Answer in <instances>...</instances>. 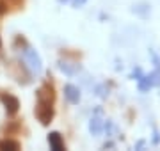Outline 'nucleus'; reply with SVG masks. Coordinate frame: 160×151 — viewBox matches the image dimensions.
I'll use <instances>...</instances> for the list:
<instances>
[{
  "label": "nucleus",
  "mask_w": 160,
  "mask_h": 151,
  "mask_svg": "<svg viewBox=\"0 0 160 151\" xmlns=\"http://www.w3.org/2000/svg\"><path fill=\"white\" fill-rule=\"evenodd\" d=\"M36 98H38V103H36V117H38V121H39L43 126H48L52 123V119H53V114H55L53 105H55L57 94H55L53 84L46 80L45 84L38 89Z\"/></svg>",
  "instance_id": "f257e3e1"
},
{
  "label": "nucleus",
  "mask_w": 160,
  "mask_h": 151,
  "mask_svg": "<svg viewBox=\"0 0 160 151\" xmlns=\"http://www.w3.org/2000/svg\"><path fill=\"white\" fill-rule=\"evenodd\" d=\"M23 61L27 64V68L34 73H41L43 70V64H41V57L36 53V50H32L30 46L23 48Z\"/></svg>",
  "instance_id": "f03ea898"
},
{
  "label": "nucleus",
  "mask_w": 160,
  "mask_h": 151,
  "mask_svg": "<svg viewBox=\"0 0 160 151\" xmlns=\"http://www.w3.org/2000/svg\"><path fill=\"white\" fill-rule=\"evenodd\" d=\"M0 101L4 103L6 107V112L7 116H16L18 110H20V100L16 96H12V94H0Z\"/></svg>",
  "instance_id": "7ed1b4c3"
},
{
  "label": "nucleus",
  "mask_w": 160,
  "mask_h": 151,
  "mask_svg": "<svg viewBox=\"0 0 160 151\" xmlns=\"http://www.w3.org/2000/svg\"><path fill=\"white\" fill-rule=\"evenodd\" d=\"M48 144H50V148L53 151H62L64 149V140H62V137H61L59 132H50V134H48Z\"/></svg>",
  "instance_id": "20e7f679"
},
{
  "label": "nucleus",
  "mask_w": 160,
  "mask_h": 151,
  "mask_svg": "<svg viewBox=\"0 0 160 151\" xmlns=\"http://www.w3.org/2000/svg\"><path fill=\"white\" fill-rule=\"evenodd\" d=\"M64 96H66V100H68L69 103H78L80 101V91L78 87H75V85H71V84H68L66 87H64Z\"/></svg>",
  "instance_id": "39448f33"
},
{
  "label": "nucleus",
  "mask_w": 160,
  "mask_h": 151,
  "mask_svg": "<svg viewBox=\"0 0 160 151\" xmlns=\"http://www.w3.org/2000/svg\"><path fill=\"white\" fill-rule=\"evenodd\" d=\"M0 149H11V151H18L22 149V144L14 139H2L0 140Z\"/></svg>",
  "instance_id": "423d86ee"
},
{
  "label": "nucleus",
  "mask_w": 160,
  "mask_h": 151,
  "mask_svg": "<svg viewBox=\"0 0 160 151\" xmlns=\"http://www.w3.org/2000/svg\"><path fill=\"white\" fill-rule=\"evenodd\" d=\"M59 70L64 71L66 75H75V73L80 70V66L78 64H73V66H71V62H64V61H61V62H59Z\"/></svg>",
  "instance_id": "0eeeda50"
},
{
  "label": "nucleus",
  "mask_w": 160,
  "mask_h": 151,
  "mask_svg": "<svg viewBox=\"0 0 160 151\" xmlns=\"http://www.w3.org/2000/svg\"><path fill=\"white\" fill-rule=\"evenodd\" d=\"M89 128H91V132H92L94 135H98L100 132H102V119H100L98 116H94V117L91 119V124H89Z\"/></svg>",
  "instance_id": "6e6552de"
},
{
  "label": "nucleus",
  "mask_w": 160,
  "mask_h": 151,
  "mask_svg": "<svg viewBox=\"0 0 160 151\" xmlns=\"http://www.w3.org/2000/svg\"><path fill=\"white\" fill-rule=\"evenodd\" d=\"M6 2H7V6L20 9V7H23V2H25V0H6Z\"/></svg>",
  "instance_id": "1a4fd4ad"
},
{
  "label": "nucleus",
  "mask_w": 160,
  "mask_h": 151,
  "mask_svg": "<svg viewBox=\"0 0 160 151\" xmlns=\"http://www.w3.org/2000/svg\"><path fill=\"white\" fill-rule=\"evenodd\" d=\"M7 12V2L6 0H0V16Z\"/></svg>",
  "instance_id": "9d476101"
},
{
  "label": "nucleus",
  "mask_w": 160,
  "mask_h": 151,
  "mask_svg": "<svg viewBox=\"0 0 160 151\" xmlns=\"http://www.w3.org/2000/svg\"><path fill=\"white\" fill-rule=\"evenodd\" d=\"M86 2H87V0H73V6L75 7H80V6H84Z\"/></svg>",
  "instance_id": "9b49d317"
},
{
  "label": "nucleus",
  "mask_w": 160,
  "mask_h": 151,
  "mask_svg": "<svg viewBox=\"0 0 160 151\" xmlns=\"http://www.w3.org/2000/svg\"><path fill=\"white\" fill-rule=\"evenodd\" d=\"M59 2H61V4H66V2H69V0H59Z\"/></svg>",
  "instance_id": "f8f14e48"
},
{
  "label": "nucleus",
  "mask_w": 160,
  "mask_h": 151,
  "mask_svg": "<svg viewBox=\"0 0 160 151\" xmlns=\"http://www.w3.org/2000/svg\"><path fill=\"white\" fill-rule=\"evenodd\" d=\"M0 46H2V39H0Z\"/></svg>",
  "instance_id": "ddd939ff"
}]
</instances>
